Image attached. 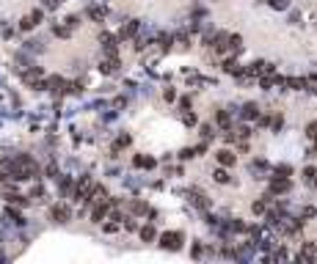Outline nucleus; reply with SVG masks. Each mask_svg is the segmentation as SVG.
<instances>
[{"label":"nucleus","mask_w":317,"mask_h":264,"mask_svg":"<svg viewBox=\"0 0 317 264\" xmlns=\"http://www.w3.org/2000/svg\"><path fill=\"white\" fill-rule=\"evenodd\" d=\"M6 182H11V176H9V171L0 165V185H6Z\"/></svg>","instance_id":"obj_51"},{"label":"nucleus","mask_w":317,"mask_h":264,"mask_svg":"<svg viewBox=\"0 0 317 264\" xmlns=\"http://www.w3.org/2000/svg\"><path fill=\"white\" fill-rule=\"evenodd\" d=\"M249 171H251V176H254V179H265L267 173H270V162L262 160V157H259V160H251L249 162Z\"/></svg>","instance_id":"obj_10"},{"label":"nucleus","mask_w":317,"mask_h":264,"mask_svg":"<svg viewBox=\"0 0 317 264\" xmlns=\"http://www.w3.org/2000/svg\"><path fill=\"white\" fill-rule=\"evenodd\" d=\"M133 168L152 171V168H157V160H154L152 154H133Z\"/></svg>","instance_id":"obj_13"},{"label":"nucleus","mask_w":317,"mask_h":264,"mask_svg":"<svg viewBox=\"0 0 317 264\" xmlns=\"http://www.w3.org/2000/svg\"><path fill=\"white\" fill-rule=\"evenodd\" d=\"M22 50H25V52H33V55H39V52H42L44 47H42V42H39V39H25Z\"/></svg>","instance_id":"obj_29"},{"label":"nucleus","mask_w":317,"mask_h":264,"mask_svg":"<svg viewBox=\"0 0 317 264\" xmlns=\"http://www.w3.org/2000/svg\"><path fill=\"white\" fill-rule=\"evenodd\" d=\"M267 190L273 193V196H287L292 190V182H290V176H270V185H267Z\"/></svg>","instance_id":"obj_5"},{"label":"nucleus","mask_w":317,"mask_h":264,"mask_svg":"<svg viewBox=\"0 0 317 264\" xmlns=\"http://www.w3.org/2000/svg\"><path fill=\"white\" fill-rule=\"evenodd\" d=\"M72 190H75V179H72V176H64V173H58V193L67 198V196H72Z\"/></svg>","instance_id":"obj_22"},{"label":"nucleus","mask_w":317,"mask_h":264,"mask_svg":"<svg viewBox=\"0 0 317 264\" xmlns=\"http://www.w3.org/2000/svg\"><path fill=\"white\" fill-rule=\"evenodd\" d=\"M138 33H141V19H127L119 28V39H124V42H133Z\"/></svg>","instance_id":"obj_7"},{"label":"nucleus","mask_w":317,"mask_h":264,"mask_svg":"<svg viewBox=\"0 0 317 264\" xmlns=\"http://www.w3.org/2000/svg\"><path fill=\"white\" fill-rule=\"evenodd\" d=\"M17 28H19V31H22V33H31V31H33V28H36V25H33V19H31V14L19 19V25H17Z\"/></svg>","instance_id":"obj_34"},{"label":"nucleus","mask_w":317,"mask_h":264,"mask_svg":"<svg viewBox=\"0 0 317 264\" xmlns=\"http://www.w3.org/2000/svg\"><path fill=\"white\" fill-rule=\"evenodd\" d=\"M215 124H218V127L223 129V132H226V129H232V124H234V121H232V110H215Z\"/></svg>","instance_id":"obj_19"},{"label":"nucleus","mask_w":317,"mask_h":264,"mask_svg":"<svg viewBox=\"0 0 317 264\" xmlns=\"http://www.w3.org/2000/svg\"><path fill=\"white\" fill-rule=\"evenodd\" d=\"M28 198H31V201H36V204H44V201H47V190H44V185H39V182H36L33 187H31V193H28Z\"/></svg>","instance_id":"obj_25"},{"label":"nucleus","mask_w":317,"mask_h":264,"mask_svg":"<svg viewBox=\"0 0 317 264\" xmlns=\"http://www.w3.org/2000/svg\"><path fill=\"white\" fill-rule=\"evenodd\" d=\"M0 36H3V39H11V36H14V28H11V25H3V28H0Z\"/></svg>","instance_id":"obj_49"},{"label":"nucleus","mask_w":317,"mask_h":264,"mask_svg":"<svg viewBox=\"0 0 317 264\" xmlns=\"http://www.w3.org/2000/svg\"><path fill=\"white\" fill-rule=\"evenodd\" d=\"M221 69H223V72H226V75H234V77H237V75H240V72H243V66H240V63H237V55H229V58H223Z\"/></svg>","instance_id":"obj_20"},{"label":"nucleus","mask_w":317,"mask_h":264,"mask_svg":"<svg viewBox=\"0 0 317 264\" xmlns=\"http://www.w3.org/2000/svg\"><path fill=\"white\" fill-rule=\"evenodd\" d=\"M31 19H33V25H42L44 22V9H33L31 11Z\"/></svg>","instance_id":"obj_39"},{"label":"nucleus","mask_w":317,"mask_h":264,"mask_svg":"<svg viewBox=\"0 0 317 264\" xmlns=\"http://www.w3.org/2000/svg\"><path fill=\"white\" fill-rule=\"evenodd\" d=\"M199 135H201V140L210 143V140L215 138V127H213V124H199Z\"/></svg>","instance_id":"obj_30"},{"label":"nucleus","mask_w":317,"mask_h":264,"mask_svg":"<svg viewBox=\"0 0 317 264\" xmlns=\"http://www.w3.org/2000/svg\"><path fill=\"white\" fill-rule=\"evenodd\" d=\"M267 206H270V201L262 196L259 201H254V204H251V212H254V215H265V212H267Z\"/></svg>","instance_id":"obj_31"},{"label":"nucleus","mask_w":317,"mask_h":264,"mask_svg":"<svg viewBox=\"0 0 317 264\" xmlns=\"http://www.w3.org/2000/svg\"><path fill=\"white\" fill-rule=\"evenodd\" d=\"M298 19H300L298 11H290V22H292V25H298Z\"/></svg>","instance_id":"obj_53"},{"label":"nucleus","mask_w":317,"mask_h":264,"mask_svg":"<svg viewBox=\"0 0 317 264\" xmlns=\"http://www.w3.org/2000/svg\"><path fill=\"white\" fill-rule=\"evenodd\" d=\"M138 237H141V242H154V239H157V229H154V223L138 226Z\"/></svg>","instance_id":"obj_21"},{"label":"nucleus","mask_w":317,"mask_h":264,"mask_svg":"<svg viewBox=\"0 0 317 264\" xmlns=\"http://www.w3.org/2000/svg\"><path fill=\"white\" fill-rule=\"evenodd\" d=\"M50 220L58 223V226H64V223L72 220V206L67 204V201H58V204L50 206Z\"/></svg>","instance_id":"obj_3"},{"label":"nucleus","mask_w":317,"mask_h":264,"mask_svg":"<svg viewBox=\"0 0 317 264\" xmlns=\"http://www.w3.org/2000/svg\"><path fill=\"white\" fill-rule=\"evenodd\" d=\"M0 196H3V201H6V204L22 206V209H28V206L33 204V201H31L28 196H22V193H19V190L14 187L11 182H6V185H0Z\"/></svg>","instance_id":"obj_1"},{"label":"nucleus","mask_w":317,"mask_h":264,"mask_svg":"<svg viewBox=\"0 0 317 264\" xmlns=\"http://www.w3.org/2000/svg\"><path fill=\"white\" fill-rule=\"evenodd\" d=\"M100 44H102L105 58L119 55V36H113V33H108V31H102V33H100Z\"/></svg>","instance_id":"obj_4"},{"label":"nucleus","mask_w":317,"mask_h":264,"mask_svg":"<svg viewBox=\"0 0 317 264\" xmlns=\"http://www.w3.org/2000/svg\"><path fill=\"white\" fill-rule=\"evenodd\" d=\"M119 226H121V223H116V220H108V223H102L105 234H116V231H119Z\"/></svg>","instance_id":"obj_42"},{"label":"nucleus","mask_w":317,"mask_h":264,"mask_svg":"<svg viewBox=\"0 0 317 264\" xmlns=\"http://www.w3.org/2000/svg\"><path fill=\"white\" fill-rule=\"evenodd\" d=\"M190 256H193V259H201V256H204V248H201V239H196V242H193V250H190Z\"/></svg>","instance_id":"obj_41"},{"label":"nucleus","mask_w":317,"mask_h":264,"mask_svg":"<svg viewBox=\"0 0 317 264\" xmlns=\"http://www.w3.org/2000/svg\"><path fill=\"white\" fill-rule=\"evenodd\" d=\"M177 157H180V160H193V157H196V149H182Z\"/></svg>","instance_id":"obj_47"},{"label":"nucleus","mask_w":317,"mask_h":264,"mask_svg":"<svg viewBox=\"0 0 317 264\" xmlns=\"http://www.w3.org/2000/svg\"><path fill=\"white\" fill-rule=\"evenodd\" d=\"M259 127H262V129H267V127H270V116H262V113H259Z\"/></svg>","instance_id":"obj_50"},{"label":"nucleus","mask_w":317,"mask_h":264,"mask_svg":"<svg viewBox=\"0 0 317 264\" xmlns=\"http://www.w3.org/2000/svg\"><path fill=\"white\" fill-rule=\"evenodd\" d=\"M111 212V196L108 201H100V204H91V223H102Z\"/></svg>","instance_id":"obj_11"},{"label":"nucleus","mask_w":317,"mask_h":264,"mask_svg":"<svg viewBox=\"0 0 317 264\" xmlns=\"http://www.w3.org/2000/svg\"><path fill=\"white\" fill-rule=\"evenodd\" d=\"M64 3V0H42V9H47V11H55Z\"/></svg>","instance_id":"obj_43"},{"label":"nucleus","mask_w":317,"mask_h":264,"mask_svg":"<svg viewBox=\"0 0 317 264\" xmlns=\"http://www.w3.org/2000/svg\"><path fill=\"white\" fill-rule=\"evenodd\" d=\"M149 212V204H146L144 198H133L130 201V215H135V217H144Z\"/></svg>","instance_id":"obj_23"},{"label":"nucleus","mask_w":317,"mask_h":264,"mask_svg":"<svg viewBox=\"0 0 317 264\" xmlns=\"http://www.w3.org/2000/svg\"><path fill=\"white\" fill-rule=\"evenodd\" d=\"M270 72H276V66L270 63V61H254V63L246 69V75L249 77H262V75H270Z\"/></svg>","instance_id":"obj_8"},{"label":"nucleus","mask_w":317,"mask_h":264,"mask_svg":"<svg viewBox=\"0 0 317 264\" xmlns=\"http://www.w3.org/2000/svg\"><path fill=\"white\" fill-rule=\"evenodd\" d=\"M259 113H262V110H259L257 102H246V105L240 108V119H243V121H257Z\"/></svg>","instance_id":"obj_17"},{"label":"nucleus","mask_w":317,"mask_h":264,"mask_svg":"<svg viewBox=\"0 0 317 264\" xmlns=\"http://www.w3.org/2000/svg\"><path fill=\"white\" fill-rule=\"evenodd\" d=\"M86 91V85H83V80H75V83H67V88H64V94H72V96H80Z\"/></svg>","instance_id":"obj_28"},{"label":"nucleus","mask_w":317,"mask_h":264,"mask_svg":"<svg viewBox=\"0 0 317 264\" xmlns=\"http://www.w3.org/2000/svg\"><path fill=\"white\" fill-rule=\"evenodd\" d=\"M185 196H188V201H190L193 206H196V209H201V212H207V209H210V198H207L204 193H201V190L190 187L188 193H185Z\"/></svg>","instance_id":"obj_9"},{"label":"nucleus","mask_w":317,"mask_h":264,"mask_svg":"<svg viewBox=\"0 0 317 264\" xmlns=\"http://www.w3.org/2000/svg\"><path fill=\"white\" fill-rule=\"evenodd\" d=\"M276 176H292V165H287V162H282V165H276L273 168Z\"/></svg>","instance_id":"obj_37"},{"label":"nucleus","mask_w":317,"mask_h":264,"mask_svg":"<svg viewBox=\"0 0 317 264\" xmlns=\"http://www.w3.org/2000/svg\"><path fill=\"white\" fill-rule=\"evenodd\" d=\"M182 110H190V96L185 94V96H180V113Z\"/></svg>","instance_id":"obj_48"},{"label":"nucleus","mask_w":317,"mask_h":264,"mask_svg":"<svg viewBox=\"0 0 317 264\" xmlns=\"http://www.w3.org/2000/svg\"><path fill=\"white\" fill-rule=\"evenodd\" d=\"M3 212L9 215L11 220H14V226H25V215L19 212V209H17L14 204H6V206H3Z\"/></svg>","instance_id":"obj_24"},{"label":"nucleus","mask_w":317,"mask_h":264,"mask_svg":"<svg viewBox=\"0 0 317 264\" xmlns=\"http://www.w3.org/2000/svg\"><path fill=\"white\" fill-rule=\"evenodd\" d=\"M317 176V171L312 168V165H306V168H303V182H309V185H312V179H315Z\"/></svg>","instance_id":"obj_45"},{"label":"nucleus","mask_w":317,"mask_h":264,"mask_svg":"<svg viewBox=\"0 0 317 264\" xmlns=\"http://www.w3.org/2000/svg\"><path fill=\"white\" fill-rule=\"evenodd\" d=\"M91 185H94V182H91V176H88V173H83V176L75 182V190H72V201H83V198L88 196Z\"/></svg>","instance_id":"obj_6"},{"label":"nucleus","mask_w":317,"mask_h":264,"mask_svg":"<svg viewBox=\"0 0 317 264\" xmlns=\"http://www.w3.org/2000/svg\"><path fill=\"white\" fill-rule=\"evenodd\" d=\"M157 245L163 248V250L177 253V250H182V245H185V234H182V231H163V234L157 237Z\"/></svg>","instance_id":"obj_2"},{"label":"nucleus","mask_w":317,"mask_h":264,"mask_svg":"<svg viewBox=\"0 0 317 264\" xmlns=\"http://www.w3.org/2000/svg\"><path fill=\"white\" fill-rule=\"evenodd\" d=\"M44 88L50 91V94H64V88H67V80L61 75H50L47 80H44Z\"/></svg>","instance_id":"obj_14"},{"label":"nucleus","mask_w":317,"mask_h":264,"mask_svg":"<svg viewBox=\"0 0 317 264\" xmlns=\"http://www.w3.org/2000/svg\"><path fill=\"white\" fill-rule=\"evenodd\" d=\"M282 127H284V116H273V119H270V129H273V132H279Z\"/></svg>","instance_id":"obj_44"},{"label":"nucleus","mask_w":317,"mask_h":264,"mask_svg":"<svg viewBox=\"0 0 317 264\" xmlns=\"http://www.w3.org/2000/svg\"><path fill=\"white\" fill-rule=\"evenodd\" d=\"M246 234H251V237H254V239H259V234H262V229H259V226H249V231H246Z\"/></svg>","instance_id":"obj_52"},{"label":"nucleus","mask_w":317,"mask_h":264,"mask_svg":"<svg viewBox=\"0 0 317 264\" xmlns=\"http://www.w3.org/2000/svg\"><path fill=\"white\" fill-rule=\"evenodd\" d=\"M119 69H121L119 55H113V58H102V61H100V72H102V75H113V72H119Z\"/></svg>","instance_id":"obj_18"},{"label":"nucleus","mask_w":317,"mask_h":264,"mask_svg":"<svg viewBox=\"0 0 317 264\" xmlns=\"http://www.w3.org/2000/svg\"><path fill=\"white\" fill-rule=\"evenodd\" d=\"M130 143H133V135H130V132H119V135H116V140L111 143V157H113V160H116V157H119V152H121V149H127Z\"/></svg>","instance_id":"obj_12"},{"label":"nucleus","mask_w":317,"mask_h":264,"mask_svg":"<svg viewBox=\"0 0 317 264\" xmlns=\"http://www.w3.org/2000/svg\"><path fill=\"white\" fill-rule=\"evenodd\" d=\"M61 22H64L67 28H72V31H75V28H80V17H77V14H67Z\"/></svg>","instance_id":"obj_36"},{"label":"nucleus","mask_w":317,"mask_h":264,"mask_svg":"<svg viewBox=\"0 0 317 264\" xmlns=\"http://www.w3.org/2000/svg\"><path fill=\"white\" fill-rule=\"evenodd\" d=\"M213 179L218 182V185H232V173H229V168L218 165V168L213 171Z\"/></svg>","instance_id":"obj_27"},{"label":"nucleus","mask_w":317,"mask_h":264,"mask_svg":"<svg viewBox=\"0 0 317 264\" xmlns=\"http://www.w3.org/2000/svg\"><path fill=\"white\" fill-rule=\"evenodd\" d=\"M251 135H254V132H251V127H249V124H243V127H237V138H240V140H249Z\"/></svg>","instance_id":"obj_38"},{"label":"nucleus","mask_w":317,"mask_h":264,"mask_svg":"<svg viewBox=\"0 0 317 264\" xmlns=\"http://www.w3.org/2000/svg\"><path fill=\"white\" fill-rule=\"evenodd\" d=\"M270 9H276V11H287L290 9V0H265Z\"/></svg>","instance_id":"obj_35"},{"label":"nucleus","mask_w":317,"mask_h":264,"mask_svg":"<svg viewBox=\"0 0 317 264\" xmlns=\"http://www.w3.org/2000/svg\"><path fill=\"white\" fill-rule=\"evenodd\" d=\"M226 50H229L232 55H237V52L243 50V36L240 33H229V39H226Z\"/></svg>","instance_id":"obj_26"},{"label":"nucleus","mask_w":317,"mask_h":264,"mask_svg":"<svg viewBox=\"0 0 317 264\" xmlns=\"http://www.w3.org/2000/svg\"><path fill=\"white\" fill-rule=\"evenodd\" d=\"M52 33L58 36V39H69V36H72V28H67L64 22H61V25L58 22H52Z\"/></svg>","instance_id":"obj_32"},{"label":"nucleus","mask_w":317,"mask_h":264,"mask_svg":"<svg viewBox=\"0 0 317 264\" xmlns=\"http://www.w3.org/2000/svg\"><path fill=\"white\" fill-rule=\"evenodd\" d=\"M182 124H185V127H196V124H199L196 113H193V110H182Z\"/></svg>","instance_id":"obj_33"},{"label":"nucleus","mask_w":317,"mask_h":264,"mask_svg":"<svg viewBox=\"0 0 317 264\" xmlns=\"http://www.w3.org/2000/svg\"><path fill=\"white\" fill-rule=\"evenodd\" d=\"M86 17L91 19V22H105V19H108V9H105V6H97V3H91V6L86 9Z\"/></svg>","instance_id":"obj_16"},{"label":"nucleus","mask_w":317,"mask_h":264,"mask_svg":"<svg viewBox=\"0 0 317 264\" xmlns=\"http://www.w3.org/2000/svg\"><path fill=\"white\" fill-rule=\"evenodd\" d=\"M215 160H218V165H223V168H232V165L237 162V154L232 152V149H218V152H215Z\"/></svg>","instance_id":"obj_15"},{"label":"nucleus","mask_w":317,"mask_h":264,"mask_svg":"<svg viewBox=\"0 0 317 264\" xmlns=\"http://www.w3.org/2000/svg\"><path fill=\"white\" fill-rule=\"evenodd\" d=\"M306 138L309 140H317V121H312V124L306 127Z\"/></svg>","instance_id":"obj_46"},{"label":"nucleus","mask_w":317,"mask_h":264,"mask_svg":"<svg viewBox=\"0 0 317 264\" xmlns=\"http://www.w3.org/2000/svg\"><path fill=\"white\" fill-rule=\"evenodd\" d=\"M163 99H166V102H174V99H177V91H174V85H166V88H163Z\"/></svg>","instance_id":"obj_40"}]
</instances>
